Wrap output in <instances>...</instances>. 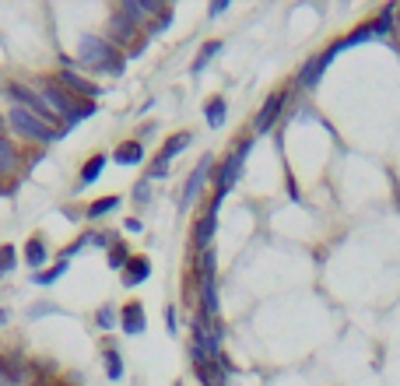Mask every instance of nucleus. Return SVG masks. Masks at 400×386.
Masks as SVG:
<instances>
[{
	"mask_svg": "<svg viewBox=\"0 0 400 386\" xmlns=\"http://www.w3.org/2000/svg\"><path fill=\"white\" fill-rule=\"evenodd\" d=\"M78 64L88 67V71H102V74H109V78H120L123 67H126V60L113 49V43L102 39V36H95V32H91V36H81Z\"/></svg>",
	"mask_w": 400,
	"mask_h": 386,
	"instance_id": "f257e3e1",
	"label": "nucleus"
},
{
	"mask_svg": "<svg viewBox=\"0 0 400 386\" xmlns=\"http://www.w3.org/2000/svg\"><path fill=\"white\" fill-rule=\"evenodd\" d=\"M253 151V137H242L239 148L236 151H229L225 158H221V166H214V172H211V179H214V193H229L236 183H239L242 176V162H246V155Z\"/></svg>",
	"mask_w": 400,
	"mask_h": 386,
	"instance_id": "f03ea898",
	"label": "nucleus"
},
{
	"mask_svg": "<svg viewBox=\"0 0 400 386\" xmlns=\"http://www.w3.org/2000/svg\"><path fill=\"white\" fill-rule=\"evenodd\" d=\"M7 123H11V130H14L18 137L36 141V144H53V141L60 137V130H53L49 123H42L36 113H29V109H21V106H14V109L7 113Z\"/></svg>",
	"mask_w": 400,
	"mask_h": 386,
	"instance_id": "7ed1b4c3",
	"label": "nucleus"
},
{
	"mask_svg": "<svg viewBox=\"0 0 400 386\" xmlns=\"http://www.w3.org/2000/svg\"><path fill=\"white\" fill-rule=\"evenodd\" d=\"M221 193H214L211 197V204H207V211L194 221V235H190V250H197V253H204V250H211V239H214V228H218V208H221Z\"/></svg>",
	"mask_w": 400,
	"mask_h": 386,
	"instance_id": "20e7f679",
	"label": "nucleus"
},
{
	"mask_svg": "<svg viewBox=\"0 0 400 386\" xmlns=\"http://www.w3.org/2000/svg\"><path fill=\"white\" fill-rule=\"evenodd\" d=\"M194 141V133L190 130H179V133H172L165 144H161V151L155 155V162H151V169H148V179H165L169 176V166H172V158L179 155V151H186V144Z\"/></svg>",
	"mask_w": 400,
	"mask_h": 386,
	"instance_id": "39448f33",
	"label": "nucleus"
},
{
	"mask_svg": "<svg viewBox=\"0 0 400 386\" xmlns=\"http://www.w3.org/2000/svg\"><path fill=\"white\" fill-rule=\"evenodd\" d=\"M211 172H214V155H200L197 169L190 172V179L183 183V193H179V211H186L194 200L200 197V190H204V183L211 179Z\"/></svg>",
	"mask_w": 400,
	"mask_h": 386,
	"instance_id": "423d86ee",
	"label": "nucleus"
},
{
	"mask_svg": "<svg viewBox=\"0 0 400 386\" xmlns=\"http://www.w3.org/2000/svg\"><path fill=\"white\" fill-rule=\"evenodd\" d=\"M337 53L326 46L323 53H316V56H309L302 67H299V74H295V85L306 88V91H313V88H320V78L326 74V67H330V60H334Z\"/></svg>",
	"mask_w": 400,
	"mask_h": 386,
	"instance_id": "0eeeda50",
	"label": "nucleus"
},
{
	"mask_svg": "<svg viewBox=\"0 0 400 386\" xmlns=\"http://www.w3.org/2000/svg\"><path fill=\"white\" fill-rule=\"evenodd\" d=\"M39 95H42V102L56 113V120H67L71 116V109L78 106L81 98H74V95H67L64 88L56 85L53 78H46V81H39Z\"/></svg>",
	"mask_w": 400,
	"mask_h": 386,
	"instance_id": "6e6552de",
	"label": "nucleus"
},
{
	"mask_svg": "<svg viewBox=\"0 0 400 386\" xmlns=\"http://www.w3.org/2000/svg\"><path fill=\"white\" fill-rule=\"evenodd\" d=\"M288 88H281V91H271L267 98H264V106H260V113H256V120H253V130L256 133H271L274 123H278L281 109H284V102H288Z\"/></svg>",
	"mask_w": 400,
	"mask_h": 386,
	"instance_id": "1a4fd4ad",
	"label": "nucleus"
},
{
	"mask_svg": "<svg viewBox=\"0 0 400 386\" xmlns=\"http://www.w3.org/2000/svg\"><path fill=\"white\" fill-rule=\"evenodd\" d=\"M56 85L64 88L67 95H74V98H81V102H95L99 95H102V88L91 85L88 78H81V74H74V71H56Z\"/></svg>",
	"mask_w": 400,
	"mask_h": 386,
	"instance_id": "9d476101",
	"label": "nucleus"
},
{
	"mask_svg": "<svg viewBox=\"0 0 400 386\" xmlns=\"http://www.w3.org/2000/svg\"><path fill=\"white\" fill-rule=\"evenodd\" d=\"M137 32H141V25H137L130 14H123L120 7H116V11H109V43H120V46L130 49V46L141 39Z\"/></svg>",
	"mask_w": 400,
	"mask_h": 386,
	"instance_id": "9b49d317",
	"label": "nucleus"
},
{
	"mask_svg": "<svg viewBox=\"0 0 400 386\" xmlns=\"http://www.w3.org/2000/svg\"><path fill=\"white\" fill-rule=\"evenodd\" d=\"M120 327L126 337H137V334H144V327H148V320H144V305L141 302H126L120 309Z\"/></svg>",
	"mask_w": 400,
	"mask_h": 386,
	"instance_id": "f8f14e48",
	"label": "nucleus"
},
{
	"mask_svg": "<svg viewBox=\"0 0 400 386\" xmlns=\"http://www.w3.org/2000/svg\"><path fill=\"white\" fill-rule=\"evenodd\" d=\"M120 11L130 14V18L141 25V21H148V18H159L161 11H165V4H161V0H123Z\"/></svg>",
	"mask_w": 400,
	"mask_h": 386,
	"instance_id": "ddd939ff",
	"label": "nucleus"
},
{
	"mask_svg": "<svg viewBox=\"0 0 400 386\" xmlns=\"http://www.w3.org/2000/svg\"><path fill=\"white\" fill-rule=\"evenodd\" d=\"M123 288H137V285H144L148 278H151V260L148 257H130V263L123 267Z\"/></svg>",
	"mask_w": 400,
	"mask_h": 386,
	"instance_id": "4468645a",
	"label": "nucleus"
},
{
	"mask_svg": "<svg viewBox=\"0 0 400 386\" xmlns=\"http://www.w3.org/2000/svg\"><path fill=\"white\" fill-rule=\"evenodd\" d=\"M194 372H197V380L204 386H225V380H229L218 358H204V362H194Z\"/></svg>",
	"mask_w": 400,
	"mask_h": 386,
	"instance_id": "2eb2a0df",
	"label": "nucleus"
},
{
	"mask_svg": "<svg viewBox=\"0 0 400 386\" xmlns=\"http://www.w3.org/2000/svg\"><path fill=\"white\" fill-rule=\"evenodd\" d=\"M376 36H379V29H376V21H369V25H361V29H355L351 36H344V39L330 43V49H334V53H344V49H355V46L369 43V39H376Z\"/></svg>",
	"mask_w": 400,
	"mask_h": 386,
	"instance_id": "dca6fc26",
	"label": "nucleus"
},
{
	"mask_svg": "<svg viewBox=\"0 0 400 386\" xmlns=\"http://www.w3.org/2000/svg\"><path fill=\"white\" fill-rule=\"evenodd\" d=\"M113 162H116V166H126V169H130V166H141V162H144V144H141V141H123L120 148L113 151Z\"/></svg>",
	"mask_w": 400,
	"mask_h": 386,
	"instance_id": "f3484780",
	"label": "nucleus"
},
{
	"mask_svg": "<svg viewBox=\"0 0 400 386\" xmlns=\"http://www.w3.org/2000/svg\"><path fill=\"white\" fill-rule=\"evenodd\" d=\"M106 162H109V155H91L84 166H81V176H78V190H84V186H91L99 176H102V169H106Z\"/></svg>",
	"mask_w": 400,
	"mask_h": 386,
	"instance_id": "a211bd4d",
	"label": "nucleus"
},
{
	"mask_svg": "<svg viewBox=\"0 0 400 386\" xmlns=\"http://www.w3.org/2000/svg\"><path fill=\"white\" fill-rule=\"evenodd\" d=\"M225 116H229V102L221 98V95H211L207 102H204V120H207V127H221L225 123Z\"/></svg>",
	"mask_w": 400,
	"mask_h": 386,
	"instance_id": "6ab92c4d",
	"label": "nucleus"
},
{
	"mask_svg": "<svg viewBox=\"0 0 400 386\" xmlns=\"http://www.w3.org/2000/svg\"><path fill=\"white\" fill-rule=\"evenodd\" d=\"M116 208H120V197H116V193H109V197H99L95 204H88V208H84V218H88V221H99V218L113 215Z\"/></svg>",
	"mask_w": 400,
	"mask_h": 386,
	"instance_id": "aec40b11",
	"label": "nucleus"
},
{
	"mask_svg": "<svg viewBox=\"0 0 400 386\" xmlns=\"http://www.w3.org/2000/svg\"><path fill=\"white\" fill-rule=\"evenodd\" d=\"M4 380H11V383H21V380H25L21 351H7V355H4Z\"/></svg>",
	"mask_w": 400,
	"mask_h": 386,
	"instance_id": "412c9836",
	"label": "nucleus"
},
{
	"mask_svg": "<svg viewBox=\"0 0 400 386\" xmlns=\"http://www.w3.org/2000/svg\"><path fill=\"white\" fill-rule=\"evenodd\" d=\"M46 257H49V253H46L42 235H32V239L25 243V263H29V267H42V263H46Z\"/></svg>",
	"mask_w": 400,
	"mask_h": 386,
	"instance_id": "4be33fe9",
	"label": "nucleus"
},
{
	"mask_svg": "<svg viewBox=\"0 0 400 386\" xmlns=\"http://www.w3.org/2000/svg\"><path fill=\"white\" fill-rule=\"evenodd\" d=\"M130 257H134V253L126 250V243H120V239H113V246L106 250V260H109V267H113V270H120V274H123V267L130 263Z\"/></svg>",
	"mask_w": 400,
	"mask_h": 386,
	"instance_id": "5701e85b",
	"label": "nucleus"
},
{
	"mask_svg": "<svg viewBox=\"0 0 400 386\" xmlns=\"http://www.w3.org/2000/svg\"><path fill=\"white\" fill-rule=\"evenodd\" d=\"M95 109H99V102H78V106L71 109V116L64 120V133L71 127H78V123H84L88 116H95Z\"/></svg>",
	"mask_w": 400,
	"mask_h": 386,
	"instance_id": "b1692460",
	"label": "nucleus"
},
{
	"mask_svg": "<svg viewBox=\"0 0 400 386\" xmlns=\"http://www.w3.org/2000/svg\"><path fill=\"white\" fill-rule=\"evenodd\" d=\"M14 169H18V151L7 137H0V176H11Z\"/></svg>",
	"mask_w": 400,
	"mask_h": 386,
	"instance_id": "393cba45",
	"label": "nucleus"
},
{
	"mask_svg": "<svg viewBox=\"0 0 400 386\" xmlns=\"http://www.w3.org/2000/svg\"><path fill=\"white\" fill-rule=\"evenodd\" d=\"M218 53H221V39H207V43L200 46L197 60H194V74H200V71H204V67H207V64L218 56Z\"/></svg>",
	"mask_w": 400,
	"mask_h": 386,
	"instance_id": "a878e982",
	"label": "nucleus"
},
{
	"mask_svg": "<svg viewBox=\"0 0 400 386\" xmlns=\"http://www.w3.org/2000/svg\"><path fill=\"white\" fill-rule=\"evenodd\" d=\"M102 362H106V376H109L113 383L123 380V358H120L116 347H106V351H102Z\"/></svg>",
	"mask_w": 400,
	"mask_h": 386,
	"instance_id": "bb28decb",
	"label": "nucleus"
},
{
	"mask_svg": "<svg viewBox=\"0 0 400 386\" xmlns=\"http://www.w3.org/2000/svg\"><path fill=\"white\" fill-rule=\"evenodd\" d=\"M64 274H67V260H60V263H56V267H49V270H39V274H36V285L49 288V285H56Z\"/></svg>",
	"mask_w": 400,
	"mask_h": 386,
	"instance_id": "cd10ccee",
	"label": "nucleus"
},
{
	"mask_svg": "<svg viewBox=\"0 0 400 386\" xmlns=\"http://www.w3.org/2000/svg\"><path fill=\"white\" fill-rule=\"evenodd\" d=\"M95 323H99L102 330H113V327L120 323V313H116V305H102V309L95 313Z\"/></svg>",
	"mask_w": 400,
	"mask_h": 386,
	"instance_id": "c85d7f7f",
	"label": "nucleus"
},
{
	"mask_svg": "<svg viewBox=\"0 0 400 386\" xmlns=\"http://www.w3.org/2000/svg\"><path fill=\"white\" fill-rule=\"evenodd\" d=\"M172 14H176V11H172V7H165L159 18H151V21H148V39H151V36H161V32L172 25Z\"/></svg>",
	"mask_w": 400,
	"mask_h": 386,
	"instance_id": "c756f323",
	"label": "nucleus"
},
{
	"mask_svg": "<svg viewBox=\"0 0 400 386\" xmlns=\"http://www.w3.org/2000/svg\"><path fill=\"white\" fill-rule=\"evenodd\" d=\"M14 267H18V250L14 246H0V278L11 274Z\"/></svg>",
	"mask_w": 400,
	"mask_h": 386,
	"instance_id": "7c9ffc66",
	"label": "nucleus"
},
{
	"mask_svg": "<svg viewBox=\"0 0 400 386\" xmlns=\"http://www.w3.org/2000/svg\"><path fill=\"white\" fill-rule=\"evenodd\" d=\"M148 200H151V179L144 176L134 183V204H148Z\"/></svg>",
	"mask_w": 400,
	"mask_h": 386,
	"instance_id": "2f4dec72",
	"label": "nucleus"
},
{
	"mask_svg": "<svg viewBox=\"0 0 400 386\" xmlns=\"http://www.w3.org/2000/svg\"><path fill=\"white\" fill-rule=\"evenodd\" d=\"M225 11H229V0H214L207 14H211V18H218V14H225Z\"/></svg>",
	"mask_w": 400,
	"mask_h": 386,
	"instance_id": "473e14b6",
	"label": "nucleus"
},
{
	"mask_svg": "<svg viewBox=\"0 0 400 386\" xmlns=\"http://www.w3.org/2000/svg\"><path fill=\"white\" fill-rule=\"evenodd\" d=\"M46 313H56L53 305H46V302H39V305H32V313L29 316H46Z\"/></svg>",
	"mask_w": 400,
	"mask_h": 386,
	"instance_id": "72a5a7b5",
	"label": "nucleus"
},
{
	"mask_svg": "<svg viewBox=\"0 0 400 386\" xmlns=\"http://www.w3.org/2000/svg\"><path fill=\"white\" fill-rule=\"evenodd\" d=\"M123 228H126V232H141L144 225H141V218H126V221H123Z\"/></svg>",
	"mask_w": 400,
	"mask_h": 386,
	"instance_id": "f704fd0d",
	"label": "nucleus"
},
{
	"mask_svg": "<svg viewBox=\"0 0 400 386\" xmlns=\"http://www.w3.org/2000/svg\"><path fill=\"white\" fill-rule=\"evenodd\" d=\"M165 323H169V330H176V309H165Z\"/></svg>",
	"mask_w": 400,
	"mask_h": 386,
	"instance_id": "c9c22d12",
	"label": "nucleus"
},
{
	"mask_svg": "<svg viewBox=\"0 0 400 386\" xmlns=\"http://www.w3.org/2000/svg\"><path fill=\"white\" fill-rule=\"evenodd\" d=\"M288 193H291V200H299V186H295V179L288 176Z\"/></svg>",
	"mask_w": 400,
	"mask_h": 386,
	"instance_id": "e433bc0d",
	"label": "nucleus"
},
{
	"mask_svg": "<svg viewBox=\"0 0 400 386\" xmlns=\"http://www.w3.org/2000/svg\"><path fill=\"white\" fill-rule=\"evenodd\" d=\"M0 386H4V355H0Z\"/></svg>",
	"mask_w": 400,
	"mask_h": 386,
	"instance_id": "4c0bfd02",
	"label": "nucleus"
},
{
	"mask_svg": "<svg viewBox=\"0 0 400 386\" xmlns=\"http://www.w3.org/2000/svg\"><path fill=\"white\" fill-rule=\"evenodd\" d=\"M4 323H7V313H4V309H0V327H4Z\"/></svg>",
	"mask_w": 400,
	"mask_h": 386,
	"instance_id": "58836bf2",
	"label": "nucleus"
}]
</instances>
